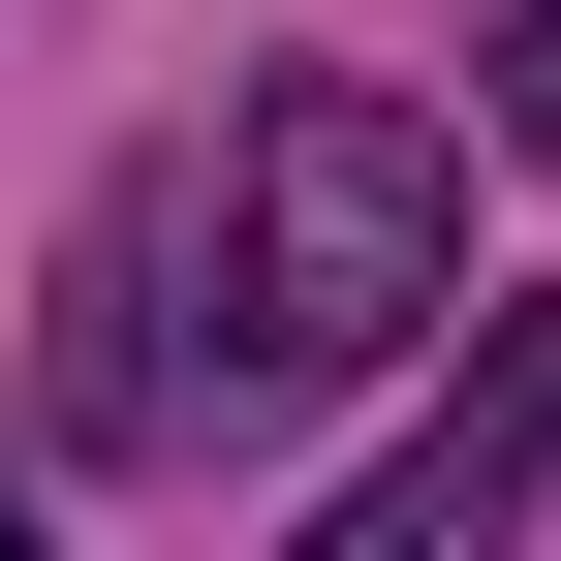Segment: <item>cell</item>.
<instances>
[{"instance_id":"6da1fadb","label":"cell","mask_w":561,"mask_h":561,"mask_svg":"<svg viewBox=\"0 0 561 561\" xmlns=\"http://www.w3.org/2000/svg\"><path fill=\"white\" fill-rule=\"evenodd\" d=\"M468 312V157L437 94H375V62H280V94L157 125V157L94 187V250H62V437L94 468H219L250 405L375 375V343Z\"/></svg>"},{"instance_id":"7a4b0ae2","label":"cell","mask_w":561,"mask_h":561,"mask_svg":"<svg viewBox=\"0 0 561 561\" xmlns=\"http://www.w3.org/2000/svg\"><path fill=\"white\" fill-rule=\"evenodd\" d=\"M530 500H561V312L468 280V405L375 468V500H312V561H530Z\"/></svg>"},{"instance_id":"3957f363","label":"cell","mask_w":561,"mask_h":561,"mask_svg":"<svg viewBox=\"0 0 561 561\" xmlns=\"http://www.w3.org/2000/svg\"><path fill=\"white\" fill-rule=\"evenodd\" d=\"M500 94H530V157H561V0H500Z\"/></svg>"},{"instance_id":"277c9868","label":"cell","mask_w":561,"mask_h":561,"mask_svg":"<svg viewBox=\"0 0 561 561\" xmlns=\"http://www.w3.org/2000/svg\"><path fill=\"white\" fill-rule=\"evenodd\" d=\"M0 561H62V530H32V468H0Z\"/></svg>"}]
</instances>
